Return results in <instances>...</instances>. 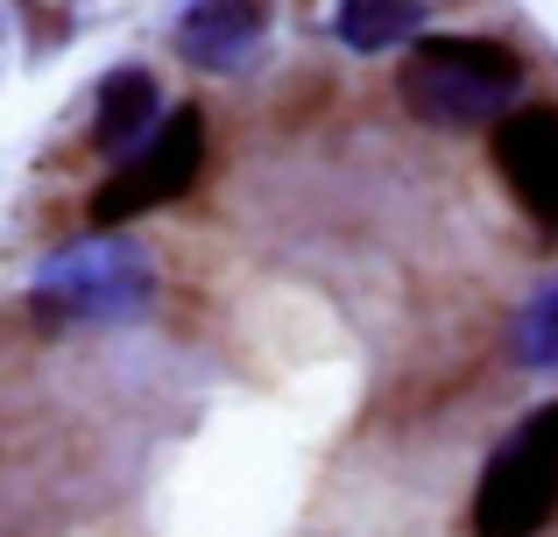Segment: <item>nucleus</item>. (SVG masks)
I'll list each match as a JSON object with an SVG mask.
<instances>
[{"label": "nucleus", "instance_id": "f257e3e1", "mask_svg": "<svg viewBox=\"0 0 558 537\" xmlns=\"http://www.w3.org/2000/svg\"><path fill=\"white\" fill-rule=\"evenodd\" d=\"M517 85H523V57L488 36H424V42H410L403 71H396L403 107L432 127L502 121Z\"/></svg>", "mask_w": 558, "mask_h": 537}, {"label": "nucleus", "instance_id": "f03ea898", "mask_svg": "<svg viewBox=\"0 0 558 537\" xmlns=\"http://www.w3.org/2000/svg\"><path fill=\"white\" fill-rule=\"evenodd\" d=\"M558 510V403L531 411L488 460L474 496V537H537Z\"/></svg>", "mask_w": 558, "mask_h": 537}, {"label": "nucleus", "instance_id": "7ed1b4c3", "mask_svg": "<svg viewBox=\"0 0 558 537\" xmlns=\"http://www.w3.org/2000/svg\"><path fill=\"white\" fill-rule=\"evenodd\" d=\"M198 163H205V121H198V107H178L93 192V227H107V234H113V227H128V220H142V212L170 206V198H184L191 178H198Z\"/></svg>", "mask_w": 558, "mask_h": 537}, {"label": "nucleus", "instance_id": "20e7f679", "mask_svg": "<svg viewBox=\"0 0 558 537\" xmlns=\"http://www.w3.org/2000/svg\"><path fill=\"white\" fill-rule=\"evenodd\" d=\"M36 304L71 312V318H128V312H142V304H149L142 248H128V241H113V234L78 241V248H64L36 276Z\"/></svg>", "mask_w": 558, "mask_h": 537}, {"label": "nucleus", "instance_id": "39448f33", "mask_svg": "<svg viewBox=\"0 0 558 537\" xmlns=\"http://www.w3.org/2000/svg\"><path fill=\"white\" fill-rule=\"evenodd\" d=\"M495 170L537 227H558V107H523L495 121Z\"/></svg>", "mask_w": 558, "mask_h": 537}, {"label": "nucleus", "instance_id": "423d86ee", "mask_svg": "<svg viewBox=\"0 0 558 537\" xmlns=\"http://www.w3.org/2000/svg\"><path fill=\"white\" fill-rule=\"evenodd\" d=\"M269 28V0H198L178 28V50L205 71H233Z\"/></svg>", "mask_w": 558, "mask_h": 537}, {"label": "nucleus", "instance_id": "0eeeda50", "mask_svg": "<svg viewBox=\"0 0 558 537\" xmlns=\"http://www.w3.org/2000/svg\"><path fill=\"white\" fill-rule=\"evenodd\" d=\"M156 78L149 71H113L107 85H99V107H93V142L99 149H128V142L156 135Z\"/></svg>", "mask_w": 558, "mask_h": 537}, {"label": "nucleus", "instance_id": "6e6552de", "mask_svg": "<svg viewBox=\"0 0 558 537\" xmlns=\"http://www.w3.org/2000/svg\"><path fill=\"white\" fill-rule=\"evenodd\" d=\"M424 28V8L417 0H347L340 8V36L347 50H396V42H410Z\"/></svg>", "mask_w": 558, "mask_h": 537}, {"label": "nucleus", "instance_id": "1a4fd4ad", "mask_svg": "<svg viewBox=\"0 0 558 537\" xmlns=\"http://www.w3.org/2000/svg\"><path fill=\"white\" fill-rule=\"evenodd\" d=\"M517 361L523 368H558V276L537 290V304L517 326Z\"/></svg>", "mask_w": 558, "mask_h": 537}]
</instances>
